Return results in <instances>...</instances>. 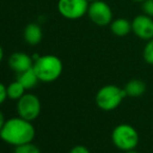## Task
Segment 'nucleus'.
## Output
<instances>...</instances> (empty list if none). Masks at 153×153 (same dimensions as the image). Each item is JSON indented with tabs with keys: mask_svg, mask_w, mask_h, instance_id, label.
I'll return each mask as SVG.
<instances>
[{
	"mask_svg": "<svg viewBox=\"0 0 153 153\" xmlns=\"http://www.w3.org/2000/svg\"><path fill=\"white\" fill-rule=\"evenodd\" d=\"M32 59H33L26 53L15 52L8 59V65H10V68L18 74V73L24 72L33 67Z\"/></svg>",
	"mask_w": 153,
	"mask_h": 153,
	"instance_id": "nucleus-9",
	"label": "nucleus"
},
{
	"mask_svg": "<svg viewBox=\"0 0 153 153\" xmlns=\"http://www.w3.org/2000/svg\"><path fill=\"white\" fill-rule=\"evenodd\" d=\"M17 80L25 88V90H29L36 87L40 79H39L36 73L34 72L33 67H32V68L24 71V72L18 73L17 74Z\"/></svg>",
	"mask_w": 153,
	"mask_h": 153,
	"instance_id": "nucleus-12",
	"label": "nucleus"
},
{
	"mask_svg": "<svg viewBox=\"0 0 153 153\" xmlns=\"http://www.w3.org/2000/svg\"><path fill=\"white\" fill-rule=\"evenodd\" d=\"M88 16L97 26H107L113 21V10L106 2L98 0L90 3Z\"/></svg>",
	"mask_w": 153,
	"mask_h": 153,
	"instance_id": "nucleus-6",
	"label": "nucleus"
},
{
	"mask_svg": "<svg viewBox=\"0 0 153 153\" xmlns=\"http://www.w3.org/2000/svg\"><path fill=\"white\" fill-rule=\"evenodd\" d=\"M143 57L147 64L153 65V39L147 41L146 43L143 50Z\"/></svg>",
	"mask_w": 153,
	"mask_h": 153,
	"instance_id": "nucleus-15",
	"label": "nucleus"
},
{
	"mask_svg": "<svg viewBox=\"0 0 153 153\" xmlns=\"http://www.w3.org/2000/svg\"><path fill=\"white\" fill-rule=\"evenodd\" d=\"M133 1H137V2H144L145 0H133Z\"/></svg>",
	"mask_w": 153,
	"mask_h": 153,
	"instance_id": "nucleus-23",
	"label": "nucleus"
},
{
	"mask_svg": "<svg viewBox=\"0 0 153 153\" xmlns=\"http://www.w3.org/2000/svg\"><path fill=\"white\" fill-rule=\"evenodd\" d=\"M89 5L88 0H59L57 10L64 18L77 20L88 14Z\"/></svg>",
	"mask_w": 153,
	"mask_h": 153,
	"instance_id": "nucleus-5",
	"label": "nucleus"
},
{
	"mask_svg": "<svg viewBox=\"0 0 153 153\" xmlns=\"http://www.w3.org/2000/svg\"><path fill=\"white\" fill-rule=\"evenodd\" d=\"M124 90L126 92V95L132 98L140 97L145 93L146 91V85L141 79H131L130 81L125 85Z\"/></svg>",
	"mask_w": 153,
	"mask_h": 153,
	"instance_id": "nucleus-13",
	"label": "nucleus"
},
{
	"mask_svg": "<svg viewBox=\"0 0 153 153\" xmlns=\"http://www.w3.org/2000/svg\"><path fill=\"white\" fill-rule=\"evenodd\" d=\"M2 59H3V50H2V47L0 46V62H2Z\"/></svg>",
	"mask_w": 153,
	"mask_h": 153,
	"instance_id": "nucleus-21",
	"label": "nucleus"
},
{
	"mask_svg": "<svg viewBox=\"0 0 153 153\" xmlns=\"http://www.w3.org/2000/svg\"><path fill=\"white\" fill-rule=\"evenodd\" d=\"M126 96L124 88L122 89L115 85H107L97 92L95 101L99 108L109 111L117 108Z\"/></svg>",
	"mask_w": 153,
	"mask_h": 153,
	"instance_id": "nucleus-3",
	"label": "nucleus"
},
{
	"mask_svg": "<svg viewBox=\"0 0 153 153\" xmlns=\"http://www.w3.org/2000/svg\"><path fill=\"white\" fill-rule=\"evenodd\" d=\"M125 153H139V152H137L134 149V150H129V151H125Z\"/></svg>",
	"mask_w": 153,
	"mask_h": 153,
	"instance_id": "nucleus-22",
	"label": "nucleus"
},
{
	"mask_svg": "<svg viewBox=\"0 0 153 153\" xmlns=\"http://www.w3.org/2000/svg\"><path fill=\"white\" fill-rule=\"evenodd\" d=\"M113 143L122 151L134 150L139 144L140 137L137 129L128 124H120L114 128L111 132Z\"/></svg>",
	"mask_w": 153,
	"mask_h": 153,
	"instance_id": "nucleus-4",
	"label": "nucleus"
},
{
	"mask_svg": "<svg viewBox=\"0 0 153 153\" xmlns=\"http://www.w3.org/2000/svg\"><path fill=\"white\" fill-rule=\"evenodd\" d=\"M89 2H94V1H98V0H88Z\"/></svg>",
	"mask_w": 153,
	"mask_h": 153,
	"instance_id": "nucleus-24",
	"label": "nucleus"
},
{
	"mask_svg": "<svg viewBox=\"0 0 153 153\" xmlns=\"http://www.w3.org/2000/svg\"><path fill=\"white\" fill-rule=\"evenodd\" d=\"M7 98V91H6V88L3 83L0 82V104L5 101V99Z\"/></svg>",
	"mask_w": 153,
	"mask_h": 153,
	"instance_id": "nucleus-19",
	"label": "nucleus"
},
{
	"mask_svg": "<svg viewBox=\"0 0 153 153\" xmlns=\"http://www.w3.org/2000/svg\"><path fill=\"white\" fill-rule=\"evenodd\" d=\"M15 153H41L40 149L36 145L30 143L23 144V145L16 146Z\"/></svg>",
	"mask_w": 153,
	"mask_h": 153,
	"instance_id": "nucleus-16",
	"label": "nucleus"
},
{
	"mask_svg": "<svg viewBox=\"0 0 153 153\" xmlns=\"http://www.w3.org/2000/svg\"><path fill=\"white\" fill-rule=\"evenodd\" d=\"M6 91H7V97L10 99H12V100H19L24 95L25 88L18 80H16L14 82L10 83V85L6 88Z\"/></svg>",
	"mask_w": 153,
	"mask_h": 153,
	"instance_id": "nucleus-14",
	"label": "nucleus"
},
{
	"mask_svg": "<svg viewBox=\"0 0 153 153\" xmlns=\"http://www.w3.org/2000/svg\"><path fill=\"white\" fill-rule=\"evenodd\" d=\"M4 123H5V120H4L3 114H2L1 111H0V131H1V129H2V127H3Z\"/></svg>",
	"mask_w": 153,
	"mask_h": 153,
	"instance_id": "nucleus-20",
	"label": "nucleus"
},
{
	"mask_svg": "<svg viewBox=\"0 0 153 153\" xmlns=\"http://www.w3.org/2000/svg\"><path fill=\"white\" fill-rule=\"evenodd\" d=\"M33 70L41 81L52 82L62 75V62L55 55H43L33 62Z\"/></svg>",
	"mask_w": 153,
	"mask_h": 153,
	"instance_id": "nucleus-2",
	"label": "nucleus"
},
{
	"mask_svg": "<svg viewBox=\"0 0 153 153\" xmlns=\"http://www.w3.org/2000/svg\"><path fill=\"white\" fill-rule=\"evenodd\" d=\"M109 25H111L109 27H111V32L116 36H119V38L128 36L132 31L131 22L125 18H118L116 20H113Z\"/></svg>",
	"mask_w": 153,
	"mask_h": 153,
	"instance_id": "nucleus-11",
	"label": "nucleus"
},
{
	"mask_svg": "<svg viewBox=\"0 0 153 153\" xmlns=\"http://www.w3.org/2000/svg\"><path fill=\"white\" fill-rule=\"evenodd\" d=\"M142 10L145 15L153 18V0H145L142 2Z\"/></svg>",
	"mask_w": 153,
	"mask_h": 153,
	"instance_id": "nucleus-17",
	"label": "nucleus"
},
{
	"mask_svg": "<svg viewBox=\"0 0 153 153\" xmlns=\"http://www.w3.org/2000/svg\"><path fill=\"white\" fill-rule=\"evenodd\" d=\"M23 36H24V40L26 41L27 44L31 45V46H36V45H38L42 41L43 31L39 24H36V23H29L25 27Z\"/></svg>",
	"mask_w": 153,
	"mask_h": 153,
	"instance_id": "nucleus-10",
	"label": "nucleus"
},
{
	"mask_svg": "<svg viewBox=\"0 0 153 153\" xmlns=\"http://www.w3.org/2000/svg\"><path fill=\"white\" fill-rule=\"evenodd\" d=\"M69 153H91V152H90V150L88 149L85 146L77 145V146H75V147H73Z\"/></svg>",
	"mask_w": 153,
	"mask_h": 153,
	"instance_id": "nucleus-18",
	"label": "nucleus"
},
{
	"mask_svg": "<svg viewBox=\"0 0 153 153\" xmlns=\"http://www.w3.org/2000/svg\"><path fill=\"white\" fill-rule=\"evenodd\" d=\"M34 134V127L30 121L21 117L12 118L5 121L0 131V137L7 144L14 146L30 143L33 140Z\"/></svg>",
	"mask_w": 153,
	"mask_h": 153,
	"instance_id": "nucleus-1",
	"label": "nucleus"
},
{
	"mask_svg": "<svg viewBox=\"0 0 153 153\" xmlns=\"http://www.w3.org/2000/svg\"><path fill=\"white\" fill-rule=\"evenodd\" d=\"M132 32L141 40L149 41L153 39V18L145 14L137 15L131 21Z\"/></svg>",
	"mask_w": 153,
	"mask_h": 153,
	"instance_id": "nucleus-8",
	"label": "nucleus"
},
{
	"mask_svg": "<svg viewBox=\"0 0 153 153\" xmlns=\"http://www.w3.org/2000/svg\"><path fill=\"white\" fill-rule=\"evenodd\" d=\"M18 114L28 121L36 119L41 113L40 99L33 94H24L18 100Z\"/></svg>",
	"mask_w": 153,
	"mask_h": 153,
	"instance_id": "nucleus-7",
	"label": "nucleus"
}]
</instances>
